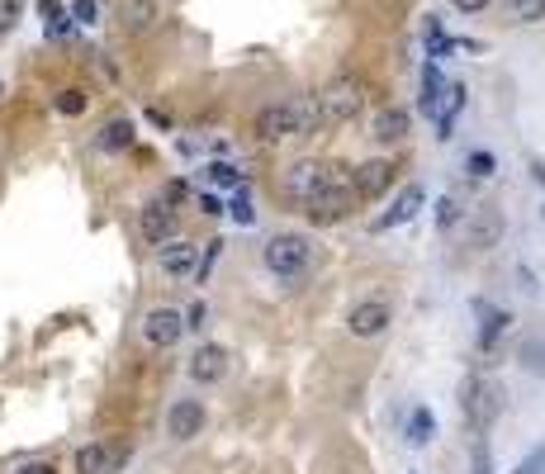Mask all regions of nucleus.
Listing matches in <instances>:
<instances>
[{
	"label": "nucleus",
	"instance_id": "obj_1",
	"mask_svg": "<svg viewBox=\"0 0 545 474\" xmlns=\"http://www.w3.org/2000/svg\"><path fill=\"white\" fill-rule=\"evenodd\" d=\"M313 105H318V124H346V119H356L365 105V86L356 76H332L323 91H313Z\"/></svg>",
	"mask_w": 545,
	"mask_h": 474
},
{
	"label": "nucleus",
	"instance_id": "obj_2",
	"mask_svg": "<svg viewBox=\"0 0 545 474\" xmlns=\"http://www.w3.org/2000/svg\"><path fill=\"white\" fill-rule=\"evenodd\" d=\"M261 261H266V271H271V275H280V280H294V275L309 271L313 242L304 233H275L271 242H266Z\"/></svg>",
	"mask_w": 545,
	"mask_h": 474
},
{
	"label": "nucleus",
	"instance_id": "obj_3",
	"mask_svg": "<svg viewBox=\"0 0 545 474\" xmlns=\"http://www.w3.org/2000/svg\"><path fill=\"white\" fill-rule=\"evenodd\" d=\"M256 138H261V143L304 138V110H299V100H275L266 110H256Z\"/></svg>",
	"mask_w": 545,
	"mask_h": 474
},
{
	"label": "nucleus",
	"instance_id": "obj_4",
	"mask_svg": "<svg viewBox=\"0 0 545 474\" xmlns=\"http://www.w3.org/2000/svg\"><path fill=\"white\" fill-rule=\"evenodd\" d=\"M498 399H503V394H498L489 380H479V375L465 380V389H460V408H465V422H470L474 432H484V427L498 418Z\"/></svg>",
	"mask_w": 545,
	"mask_h": 474
},
{
	"label": "nucleus",
	"instance_id": "obj_5",
	"mask_svg": "<svg viewBox=\"0 0 545 474\" xmlns=\"http://www.w3.org/2000/svg\"><path fill=\"white\" fill-rule=\"evenodd\" d=\"M356 200H361V195H356V185L337 176V181L327 185L323 195L309 204V219L313 223H337V219H346V214L356 209Z\"/></svg>",
	"mask_w": 545,
	"mask_h": 474
},
{
	"label": "nucleus",
	"instance_id": "obj_6",
	"mask_svg": "<svg viewBox=\"0 0 545 474\" xmlns=\"http://www.w3.org/2000/svg\"><path fill=\"white\" fill-rule=\"evenodd\" d=\"M332 181H337V171H332V166H323V162H294L290 176H285L290 195H294V200H304V204L318 200V195H323Z\"/></svg>",
	"mask_w": 545,
	"mask_h": 474
},
{
	"label": "nucleus",
	"instance_id": "obj_7",
	"mask_svg": "<svg viewBox=\"0 0 545 474\" xmlns=\"http://www.w3.org/2000/svg\"><path fill=\"white\" fill-rule=\"evenodd\" d=\"M190 328L181 318V309H152L143 318V342L147 347H157V351H166V347H176L181 342V332Z\"/></svg>",
	"mask_w": 545,
	"mask_h": 474
},
{
	"label": "nucleus",
	"instance_id": "obj_8",
	"mask_svg": "<svg viewBox=\"0 0 545 474\" xmlns=\"http://www.w3.org/2000/svg\"><path fill=\"white\" fill-rule=\"evenodd\" d=\"M138 233H143L152 247H166V242L176 237V209H171L166 200L143 204V214H138Z\"/></svg>",
	"mask_w": 545,
	"mask_h": 474
},
{
	"label": "nucleus",
	"instance_id": "obj_9",
	"mask_svg": "<svg viewBox=\"0 0 545 474\" xmlns=\"http://www.w3.org/2000/svg\"><path fill=\"white\" fill-rule=\"evenodd\" d=\"M228 370H233V356L223 347H214V342H204V347L190 356V380L195 384H218Z\"/></svg>",
	"mask_w": 545,
	"mask_h": 474
},
{
	"label": "nucleus",
	"instance_id": "obj_10",
	"mask_svg": "<svg viewBox=\"0 0 545 474\" xmlns=\"http://www.w3.org/2000/svg\"><path fill=\"white\" fill-rule=\"evenodd\" d=\"M389 304L384 299H365V304H356L351 309V318H346V328H351V337H380L384 328H389Z\"/></svg>",
	"mask_w": 545,
	"mask_h": 474
},
{
	"label": "nucleus",
	"instance_id": "obj_11",
	"mask_svg": "<svg viewBox=\"0 0 545 474\" xmlns=\"http://www.w3.org/2000/svg\"><path fill=\"white\" fill-rule=\"evenodd\" d=\"M166 432L176 441H195L204 432V403L200 399H181L166 413Z\"/></svg>",
	"mask_w": 545,
	"mask_h": 474
},
{
	"label": "nucleus",
	"instance_id": "obj_12",
	"mask_svg": "<svg viewBox=\"0 0 545 474\" xmlns=\"http://www.w3.org/2000/svg\"><path fill=\"white\" fill-rule=\"evenodd\" d=\"M351 185H356V195L361 200H380L384 190L394 185V162H365V166H356V176H351Z\"/></svg>",
	"mask_w": 545,
	"mask_h": 474
},
{
	"label": "nucleus",
	"instance_id": "obj_13",
	"mask_svg": "<svg viewBox=\"0 0 545 474\" xmlns=\"http://www.w3.org/2000/svg\"><path fill=\"white\" fill-rule=\"evenodd\" d=\"M157 261H162V271L171 275V280H185L190 271H200V247H190V242H166L162 252H157Z\"/></svg>",
	"mask_w": 545,
	"mask_h": 474
},
{
	"label": "nucleus",
	"instance_id": "obj_14",
	"mask_svg": "<svg viewBox=\"0 0 545 474\" xmlns=\"http://www.w3.org/2000/svg\"><path fill=\"white\" fill-rule=\"evenodd\" d=\"M498 237H503V214H498V209H474L470 228H465V242L479 247V252H489Z\"/></svg>",
	"mask_w": 545,
	"mask_h": 474
},
{
	"label": "nucleus",
	"instance_id": "obj_15",
	"mask_svg": "<svg viewBox=\"0 0 545 474\" xmlns=\"http://www.w3.org/2000/svg\"><path fill=\"white\" fill-rule=\"evenodd\" d=\"M422 200H427V190H422V185H403L399 200H394V209H389V214H384V219L375 223V228H380V233H389V228L408 223V219H413V214L422 209Z\"/></svg>",
	"mask_w": 545,
	"mask_h": 474
},
{
	"label": "nucleus",
	"instance_id": "obj_16",
	"mask_svg": "<svg viewBox=\"0 0 545 474\" xmlns=\"http://www.w3.org/2000/svg\"><path fill=\"white\" fill-rule=\"evenodd\" d=\"M474 313H479V351H489L493 342L512 328V313L508 309H493V304H484V299L474 304Z\"/></svg>",
	"mask_w": 545,
	"mask_h": 474
},
{
	"label": "nucleus",
	"instance_id": "obj_17",
	"mask_svg": "<svg viewBox=\"0 0 545 474\" xmlns=\"http://www.w3.org/2000/svg\"><path fill=\"white\" fill-rule=\"evenodd\" d=\"M152 19H157V5H152V0H119V24H124L128 34H147Z\"/></svg>",
	"mask_w": 545,
	"mask_h": 474
},
{
	"label": "nucleus",
	"instance_id": "obj_18",
	"mask_svg": "<svg viewBox=\"0 0 545 474\" xmlns=\"http://www.w3.org/2000/svg\"><path fill=\"white\" fill-rule=\"evenodd\" d=\"M408 128H413V114L408 110H394V105H389V110L375 114V138H380V143H399V138H408Z\"/></svg>",
	"mask_w": 545,
	"mask_h": 474
},
{
	"label": "nucleus",
	"instance_id": "obj_19",
	"mask_svg": "<svg viewBox=\"0 0 545 474\" xmlns=\"http://www.w3.org/2000/svg\"><path fill=\"white\" fill-rule=\"evenodd\" d=\"M408 446H432V437H436V418H432V408L427 403H418L413 413H408Z\"/></svg>",
	"mask_w": 545,
	"mask_h": 474
},
{
	"label": "nucleus",
	"instance_id": "obj_20",
	"mask_svg": "<svg viewBox=\"0 0 545 474\" xmlns=\"http://www.w3.org/2000/svg\"><path fill=\"white\" fill-rule=\"evenodd\" d=\"M76 474H109V446L105 441H91L76 451Z\"/></svg>",
	"mask_w": 545,
	"mask_h": 474
},
{
	"label": "nucleus",
	"instance_id": "obj_21",
	"mask_svg": "<svg viewBox=\"0 0 545 474\" xmlns=\"http://www.w3.org/2000/svg\"><path fill=\"white\" fill-rule=\"evenodd\" d=\"M422 114H441V72H436V62H427V72H422V100H418Z\"/></svg>",
	"mask_w": 545,
	"mask_h": 474
},
{
	"label": "nucleus",
	"instance_id": "obj_22",
	"mask_svg": "<svg viewBox=\"0 0 545 474\" xmlns=\"http://www.w3.org/2000/svg\"><path fill=\"white\" fill-rule=\"evenodd\" d=\"M128 143H133V124H128V119H109V124L100 128V147H105V152H124Z\"/></svg>",
	"mask_w": 545,
	"mask_h": 474
},
{
	"label": "nucleus",
	"instance_id": "obj_23",
	"mask_svg": "<svg viewBox=\"0 0 545 474\" xmlns=\"http://www.w3.org/2000/svg\"><path fill=\"white\" fill-rule=\"evenodd\" d=\"M465 171H470V181H489L493 171H498V157L479 147V152H470V157H465Z\"/></svg>",
	"mask_w": 545,
	"mask_h": 474
},
{
	"label": "nucleus",
	"instance_id": "obj_24",
	"mask_svg": "<svg viewBox=\"0 0 545 474\" xmlns=\"http://www.w3.org/2000/svg\"><path fill=\"white\" fill-rule=\"evenodd\" d=\"M508 5L517 24H541L545 19V0H508Z\"/></svg>",
	"mask_w": 545,
	"mask_h": 474
},
{
	"label": "nucleus",
	"instance_id": "obj_25",
	"mask_svg": "<svg viewBox=\"0 0 545 474\" xmlns=\"http://www.w3.org/2000/svg\"><path fill=\"white\" fill-rule=\"evenodd\" d=\"M223 247H228V242H223V237H214V242H204V256H200V285H209V275H214V266H218V256H223Z\"/></svg>",
	"mask_w": 545,
	"mask_h": 474
},
{
	"label": "nucleus",
	"instance_id": "obj_26",
	"mask_svg": "<svg viewBox=\"0 0 545 474\" xmlns=\"http://www.w3.org/2000/svg\"><path fill=\"white\" fill-rule=\"evenodd\" d=\"M522 365H527L531 375H545V337H531L527 347H522Z\"/></svg>",
	"mask_w": 545,
	"mask_h": 474
},
{
	"label": "nucleus",
	"instance_id": "obj_27",
	"mask_svg": "<svg viewBox=\"0 0 545 474\" xmlns=\"http://www.w3.org/2000/svg\"><path fill=\"white\" fill-rule=\"evenodd\" d=\"M53 105H57V114H67V119H76V114L86 110V91H76V86H72V91H57Z\"/></svg>",
	"mask_w": 545,
	"mask_h": 474
},
{
	"label": "nucleus",
	"instance_id": "obj_28",
	"mask_svg": "<svg viewBox=\"0 0 545 474\" xmlns=\"http://www.w3.org/2000/svg\"><path fill=\"white\" fill-rule=\"evenodd\" d=\"M455 223H460V204H455L451 195H446V200H436V228H441V233H451Z\"/></svg>",
	"mask_w": 545,
	"mask_h": 474
},
{
	"label": "nucleus",
	"instance_id": "obj_29",
	"mask_svg": "<svg viewBox=\"0 0 545 474\" xmlns=\"http://www.w3.org/2000/svg\"><path fill=\"white\" fill-rule=\"evenodd\" d=\"M209 181H214L218 190H233V185H242V176H237V166L214 162V166H209Z\"/></svg>",
	"mask_w": 545,
	"mask_h": 474
},
{
	"label": "nucleus",
	"instance_id": "obj_30",
	"mask_svg": "<svg viewBox=\"0 0 545 474\" xmlns=\"http://www.w3.org/2000/svg\"><path fill=\"white\" fill-rule=\"evenodd\" d=\"M24 15V0H0V34H10Z\"/></svg>",
	"mask_w": 545,
	"mask_h": 474
},
{
	"label": "nucleus",
	"instance_id": "obj_31",
	"mask_svg": "<svg viewBox=\"0 0 545 474\" xmlns=\"http://www.w3.org/2000/svg\"><path fill=\"white\" fill-rule=\"evenodd\" d=\"M162 200L171 204V209H176V204H185V200H190V185H185V181H171V185H166V190H162Z\"/></svg>",
	"mask_w": 545,
	"mask_h": 474
},
{
	"label": "nucleus",
	"instance_id": "obj_32",
	"mask_svg": "<svg viewBox=\"0 0 545 474\" xmlns=\"http://www.w3.org/2000/svg\"><path fill=\"white\" fill-rule=\"evenodd\" d=\"M228 209H233V219H237V223H256V209H252V200H247V195H237V200L228 204Z\"/></svg>",
	"mask_w": 545,
	"mask_h": 474
},
{
	"label": "nucleus",
	"instance_id": "obj_33",
	"mask_svg": "<svg viewBox=\"0 0 545 474\" xmlns=\"http://www.w3.org/2000/svg\"><path fill=\"white\" fill-rule=\"evenodd\" d=\"M512 474H545V446H541V451H531V456L522 460Z\"/></svg>",
	"mask_w": 545,
	"mask_h": 474
},
{
	"label": "nucleus",
	"instance_id": "obj_34",
	"mask_svg": "<svg viewBox=\"0 0 545 474\" xmlns=\"http://www.w3.org/2000/svg\"><path fill=\"white\" fill-rule=\"evenodd\" d=\"M72 15H76V24H95V15H100V5H95V0H76V5H72Z\"/></svg>",
	"mask_w": 545,
	"mask_h": 474
},
{
	"label": "nucleus",
	"instance_id": "obj_35",
	"mask_svg": "<svg viewBox=\"0 0 545 474\" xmlns=\"http://www.w3.org/2000/svg\"><path fill=\"white\" fill-rule=\"evenodd\" d=\"M474 474H489V446L474 441Z\"/></svg>",
	"mask_w": 545,
	"mask_h": 474
},
{
	"label": "nucleus",
	"instance_id": "obj_36",
	"mask_svg": "<svg viewBox=\"0 0 545 474\" xmlns=\"http://www.w3.org/2000/svg\"><path fill=\"white\" fill-rule=\"evenodd\" d=\"M460 15H479V10H489V0H451Z\"/></svg>",
	"mask_w": 545,
	"mask_h": 474
},
{
	"label": "nucleus",
	"instance_id": "obj_37",
	"mask_svg": "<svg viewBox=\"0 0 545 474\" xmlns=\"http://www.w3.org/2000/svg\"><path fill=\"white\" fill-rule=\"evenodd\" d=\"M200 214H223V200L218 195H200Z\"/></svg>",
	"mask_w": 545,
	"mask_h": 474
},
{
	"label": "nucleus",
	"instance_id": "obj_38",
	"mask_svg": "<svg viewBox=\"0 0 545 474\" xmlns=\"http://www.w3.org/2000/svg\"><path fill=\"white\" fill-rule=\"evenodd\" d=\"M15 474H57V470H53V465H38V460H29V465H19Z\"/></svg>",
	"mask_w": 545,
	"mask_h": 474
},
{
	"label": "nucleus",
	"instance_id": "obj_39",
	"mask_svg": "<svg viewBox=\"0 0 545 474\" xmlns=\"http://www.w3.org/2000/svg\"><path fill=\"white\" fill-rule=\"evenodd\" d=\"M185 323H190V328H204V304H195V309L185 313Z\"/></svg>",
	"mask_w": 545,
	"mask_h": 474
},
{
	"label": "nucleus",
	"instance_id": "obj_40",
	"mask_svg": "<svg viewBox=\"0 0 545 474\" xmlns=\"http://www.w3.org/2000/svg\"><path fill=\"white\" fill-rule=\"evenodd\" d=\"M531 171H536V181L545 185V162H531Z\"/></svg>",
	"mask_w": 545,
	"mask_h": 474
}]
</instances>
